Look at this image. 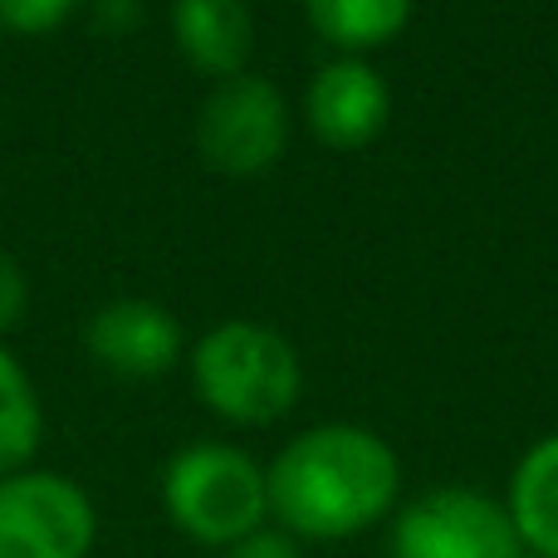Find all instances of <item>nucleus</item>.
Masks as SVG:
<instances>
[{
	"instance_id": "nucleus-5",
	"label": "nucleus",
	"mask_w": 558,
	"mask_h": 558,
	"mask_svg": "<svg viewBox=\"0 0 558 558\" xmlns=\"http://www.w3.org/2000/svg\"><path fill=\"white\" fill-rule=\"evenodd\" d=\"M289 143V108L260 74H235L211 88L196 118V147L221 177H260Z\"/></svg>"
},
{
	"instance_id": "nucleus-6",
	"label": "nucleus",
	"mask_w": 558,
	"mask_h": 558,
	"mask_svg": "<svg viewBox=\"0 0 558 558\" xmlns=\"http://www.w3.org/2000/svg\"><path fill=\"white\" fill-rule=\"evenodd\" d=\"M392 558H524L514 520L490 495L446 485L397 514Z\"/></svg>"
},
{
	"instance_id": "nucleus-12",
	"label": "nucleus",
	"mask_w": 558,
	"mask_h": 558,
	"mask_svg": "<svg viewBox=\"0 0 558 558\" xmlns=\"http://www.w3.org/2000/svg\"><path fill=\"white\" fill-rule=\"evenodd\" d=\"M39 436H45L39 397L29 387L25 367L0 348V475L25 471L29 456L39 451Z\"/></svg>"
},
{
	"instance_id": "nucleus-13",
	"label": "nucleus",
	"mask_w": 558,
	"mask_h": 558,
	"mask_svg": "<svg viewBox=\"0 0 558 558\" xmlns=\"http://www.w3.org/2000/svg\"><path fill=\"white\" fill-rule=\"evenodd\" d=\"M78 0H0V29L15 35H45L74 15Z\"/></svg>"
},
{
	"instance_id": "nucleus-14",
	"label": "nucleus",
	"mask_w": 558,
	"mask_h": 558,
	"mask_svg": "<svg viewBox=\"0 0 558 558\" xmlns=\"http://www.w3.org/2000/svg\"><path fill=\"white\" fill-rule=\"evenodd\" d=\"M25 299H29V279H25V270H20L15 255L0 251V333L20 324V314H25Z\"/></svg>"
},
{
	"instance_id": "nucleus-2",
	"label": "nucleus",
	"mask_w": 558,
	"mask_h": 558,
	"mask_svg": "<svg viewBox=\"0 0 558 558\" xmlns=\"http://www.w3.org/2000/svg\"><path fill=\"white\" fill-rule=\"evenodd\" d=\"M192 377L202 402L235 426H270L299 402V353L265 324H221L196 343Z\"/></svg>"
},
{
	"instance_id": "nucleus-11",
	"label": "nucleus",
	"mask_w": 558,
	"mask_h": 558,
	"mask_svg": "<svg viewBox=\"0 0 558 558\" xmlns=\"http://www.w3.org/2000/svg\"><path fill=\"white\" fill-rule=\"evenodd\" d=\"M416 0H304V15L328 45L348 49H377L392 45L407 29Z\"/></svg>"
},
{
	"instance_id": "nucleus-10",
	"label": "nucleus",
	"mask_w": 558,
	"mask_h": 558,
	"mask_svg": "<svg viewBox=\"0 0 558 558\" xmlns=\"http://www.w3.org/2000/svg\"><path fill=\"white\" fill-rule=\"evenodd\" d=\"M505 510L524 549H534V558H558V436H544L524 451Z\"/></svg>"
},
{
	"instance_id": "nucleus-9",
	"label": "nucleus",
	"mask_w": 558,
	"mask_h": 558,
	"mask_svg": "<svg viewBox=\"0 0 558 558\" xmlns=\"http://www.w3.org/2000/svg\"><path fill=\"white\" fill-rule=\"evenodd\" d=\"M172 35H177V49L202 74L235 78L245 74V59L255 49V15L245 0H177Z\"/></svg>"
},
{
	"instance_id": "nucleus-3",
	"label": "nucleus",
	"mask_w": 558,
	"mask_h": 558,
	"mask_svg": "<svg viewBox=\"0 0 558 558\" xmlns=\"http://www.w3.org/2000/svg\"><path fill=\"white\" fill-rule=\"evenodd\" d=\"M162 505L186 539L206 549H231L235 539L265 530L270 485L245 451L221 441H196L172 456L162 475Z\"/></svg>"
},
{
	"instance_id": "nucleus-15",
	"label": "nucleus",
	"mask_w": 558,
	"mask_h": 558,
	"mask_svg": "<svg viewBox=\"0 0 558 558\" xmlns=\"http://www.w3.org/2000/svg\"><path fill=\"white\" fill-rule=\"evenodd\" d=\"M226 558H304L294 544V534L284 530H255L245 534V539H235L231 549H226Z\"/></svg>"
},
{
	"instance_id": "nucleus-1",
	"label": "nucleus",
	"mask_w": 558,
	"mask_h": 558,
	"mask_svg": "<svg viewBox=\"0 0 558 558\" xmlns=\"http://www.w3.org/2000/svg\"><path fill=\"white\" fill-rule=\"evenodd\" d=\"M270 514L299 539H348L397 505L402 465L367 426L328 422L299 432L265 471Z\"/></svg>"
},
{
	"instance_id": "nucleus-4",
	"label": "nucleus",
	"mask_w": 558,
	"mask_h": 558,
	"mask_svg": "<svg viewBox=\"0 0 558 558\" xmlns=\"http://www.w3.org/2000/svg\"><path fill=\"white\" fill-rule=\"evenodd\" d=\"M98 539L94 500L54 471L0 475V558H88Z\"/></svg>"
},
{
	"instance_id": "nucleus-7",
	"label": "nucleus",
	"mask_w": 558,
	"mask_h": 558,
	"mask_svg": "<svg viewBox=\"0 0 558 558\" xmlns=\"http://www.w3.org/2000/svg\"><path fill=\"white\" fill-rule=\"evenodd\" d=\"M84 343L98 367L128 383L162 377L182 357V324L153 299H113L84 328Z\"/></svg>"
},
{
	"instance_id": "nucleus-8",
	"label": "nucleus",
	"mask_w": 558,
	"mask_h": 558,
	"mask_svg": "<svg viewBox=\"0 0 558 558\" xmlns=\"http://www.w3.org/2000/svg\"><path fill=\"white\" fill-rule=\"evenodd\" d=\"M308 128L324 147L333 153H357L387 128L392 113V94H387L383 74L367 69L363 59H333L314 74L304 94Z\"/></svg>"
}]
</instances>
